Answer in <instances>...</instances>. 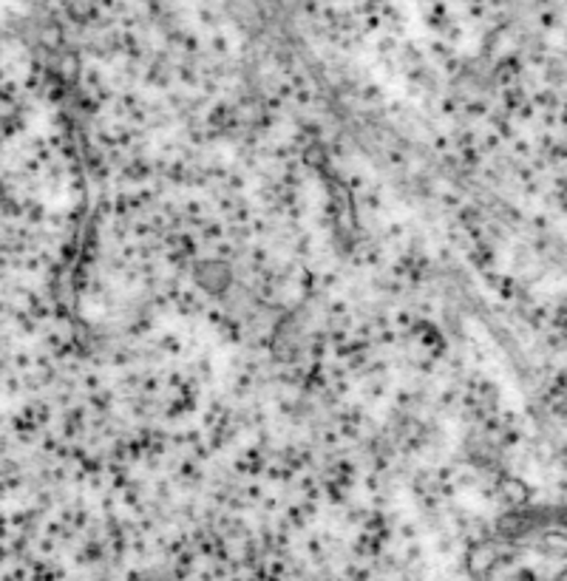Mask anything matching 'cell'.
<instances>
[{
  "mask_svg": "<svg viewBox=\"0 0 567 581\" xmlns=\"http://www.w3.org/2000/svg\"><path fill=\"white\" fill-rule=\"evenodd\" d=\"M561 581H567V575H565V579H561Z\"/></svg>",
  "mask_w": 567,
  "mask_h": 581,
  "instance_id": "obj_1",
  "label": "cell"
}]
</instances>
